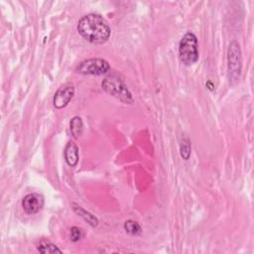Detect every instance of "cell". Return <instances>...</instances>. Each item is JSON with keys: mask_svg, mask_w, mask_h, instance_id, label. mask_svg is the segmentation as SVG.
<instances>
[{"mask_svg": "<svg viewBox=\"0 0 254 254\" xmlns=\"http://www.w3.org/2000/svg\"><path fill=\"white\" fill-rule=\"evenodd\" d=\"M79 35L86 41L93 44L105 43L111 34V30L100 15L90 13L80 18L77 24Z\"/></svg>", "mask_w": 254, "mask_h": 254, "instance_id": "1", "label": "cell"}, {"mask_svg": "<svg viewBox=\"0 0 254 254\" xmlns=\"http://www.w3.org/2000/svg\"><path fill=\"white\" fill-rule=\"evenodd\" d=\"M179 56L185 65H191L198 60V43L195 35L191 32L186 33L179 44Z\"/></svg>", "mask_w": 254, "mask_h": 254, "instance_id": "2", "label": "cell"}, {"mask_svg": "<svg viewBox=\"0 0 254 254\" xmlns=\"http://www.w3.org/2000/svg\"><path fill=\"white\" fill-rule=\"evenodd\" d=\"M101 85L107 93L120 99L121 101L126 103H131L133 101L131 92L119 76L109 75L103 79Z\"/></svg>", "mask_w": 254, "mask_h": 254, "instance_id": "3", "label": "cell"}, {"mask_svg": "<svg viewBox=\"0 0 254 254\" xmlns=\"http://www.w3.org/2000/svg\"><path fill=\"white\" fill-rule=\"evenodd\" d=\"M227 64H228V77L229 81L233 84L239 80L242 62H241V50L236 41H232L229 44L227 51Z\"/></svg>", "mask_w": 254, "mask_h": 254, "instance_id": "4", "label": "cell"}, {"mask_svg": "<svg viewBox=\"0 0 254 254\" xmlns=\"http://www.w3.org/2000/svg\"><path fill=\"white\" fill-rule=\"evenodd\" d=\"M110 68L107 61L103 59H89L81 62L75 68V70L82 74L100 75L108 71Z\"/></svg>", "mask_w": 254, "mask_h": 254, "instance_id": "5", "label": "cell"}, {"mask_svg": "<svg viewBox=\"0 0 254 254\" xmlns=\"http://www.w3.org/2000/svg\"><path fill=\"white\" fill-rule=\"evenodd\" d=\"M44 206V196L38 192H31L26 194L22 200V207L28 214H35L39 212Z\"/></svg>", "mask_w": 254, "mask_h": 254, "instance_id": "6", "label": "cell"}, {"mask_svg": "<svg viewBox=\"0 0 254 254\" xmlns=\"http://www.w3.org/2000/svg\"><path fill=\"white\" fill-rule=\"evenodd\" d=\"M74 94V87L72 85L61 86L55 93L53 103L57 109H62L65 107L71 100Z\"/></svg>", "mask_w": 254, "mask_h": 254, "instance_id": "7", "label": "cell"}, {"mask_svg": "<svg viewBox=\"0 0 254 254\" xmlns=\"http://www.w3.org/2000/svg\"><path fill=\"white\" fill-rule=\"evenodd\" d=\"M64 160L70 167H75L78 163V148L73 142H68L64 148Z\"/></svg>", "mask_w": 254, "mask_h": 254, "instance_id": "8", "label": "cell"}, {"mask_svg": "<svg viewBox=\"0 0 254 254\" xmlns=\"http://www.w3.org/2000/svg\"><path fill=\"white\" fill-rule=\"evenodd\" d=\"M69 129L72 137L75 139H77L82 134L83 122L79 116H74L71 118L69 122Z\"/></svg>", "mask_w": 254, "mask_h": 254, "instance_id": "9", "label": "cell"}, {"mask_svg": "<svg viewBox=\"0 0 254 254\" xmlns=\"http://www.w3.org/2000/svg\"><path fill=\"white\" fill-rule=\"evenodd\" d=\"M73 210L74 212L77 213V215L81 216L86 222H88L91 226H96L98 223V220L95 216H93L91 213L85 211L83 208L79 207V206H73Z\"/></svg>", "mask_w": 254, "mask_h": 254, "instance_id": "10", "label": "cell"}, {"mask_svg": "<svg viewBox=\"0 0 254 254\" xmlns=\"http://www.w3.org/2000/svg\"><path fill=\"white\" fill-rule=\"evenodd\" d=\"M124 229L131 235H139L142 232L140 224L135 220H126L124 223Z\"/></svg>", "mask_w": 254, "mask_h": 254, "instance_id": "11", "label": "cell"}, {"mask_svg": "<svg viewBox=\"0 0 254 254\" xmlns=\"http://www.w3.org/2000/svg\"><path fill=\"white\" fill-rule=\"evenodd\" d=\"M38 251L41 253H62V250L55 244L51 242H42L38 245Z\"/></svg>", "mask_w": 254, "mask_h": 254, "instance_id": "12", "label": "cell"}, {"mask_svg": "<svg viewBox=\"0 0 254 254\" xmlns=\"http://www.w3.org/2000/svg\"><path fill=\"white\" fill-rule=\"evenodd\" d=\"M190 143L187 138H184L181 143V156L184 160H188L190 155Z\"/></svg>", "mask_w": 254, "mask_h": 254, "instance_id": "13", "label": "cell"}, {"mask_svg": "<svg viewBox=\"0 0 254 254\" xmlns=\"http://www.w3.org/2000/svg\"><path fill=\"white\" fill-rule=\"evenodd\" d=\"M81 236H82V232H81L80 228H78L76 226L71 227V229H70V239H71V241L76 242L81 238Z\"/></svg>", "mask_w": 254, "mask_h": 254, "instance_id": "14", "label": "cell"}]
</instances>
